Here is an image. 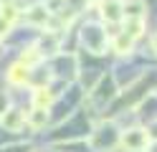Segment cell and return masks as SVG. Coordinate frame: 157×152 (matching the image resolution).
Listing matches in <instances>:
<instances>
[{
	"instance_id": "obj_1",
	"label": "cell",
	"mask_w": 157,
	"mask_h": 152,
	"mask_svg": "<svg viewBox=\"0 0 157 152\" xmlns=\"http://www.w3.org/2000/svg\"><path fill=\"white\" fill-rule=\"evenodd\" d=\"M147 142H150V137H147V132H142V129H129V132L122 137V145L129 150V152H140V150H144Z\"/></svg>"
},
{
	"instance_id": "obj_2",
	"label": "cell",
	"mask_w": 157,
	"mask_h": 152,
	"mask_svg": "<svg viewBox=\"0 0 157 152\" xmlns=\"http://www.w3.org/2000/svg\"><path fill=\"white\" fill-rule=\"evenodd\" d=\"M0 122H3L5 129L18 132V129L25 124V111H21V109H5L3 114H0Z\"/></svg>"
},
{
	"instance_id": "obj_3",
	"label": "cell",
	"mask_w": 157,
	"mask_h": 152,
	"mask_svg": "<svg viewBox=\"0 0 157 152\" xmlns=\"http://www.w3.org/2000/svg\"><path fill=\"white\" fill-rule=\"evenodd\" d=\"M122 15L127 20H142L144 18V3L142 0H124L122 3Z\"/></svg>"
},
{
	"instance_id": "obj_4",
	"label": "cell",
	"mask_w": 157,
	"mask_h": 152,
	"mask_svg": "<svg viewBox=\"0 0 157 152\" xmlns=\"http://www.w3.org/2000/svg\"><path fill=\"white\" fill-rule=\"evenodd\" d=\"M101 15L114 23V20L122 18V0H101Z\"/></svg>"
},
{
	"instance_id": "obj_5",
	"label": "cell",
	"mask_w": 157,
	"mask_h": 152,
	"mask_svg": "<svg viewBox=\"0 0 157 152\" xmlns=\"http://www.w3.org/2000/svg\"><path fill=\"white\" fill-rule=\"evenodd\" d=\"M25 20H28V23H36V25H46V20H48V10H46L43 5H33V8L25 13Z\"/></svg>"
},
{
	"instance_id": "obj_6",
	"label": "cell",
	"mask_w": 157,
	"mask_h": 152,
	"mask_svg": "<svg viewBox=\"0 0 157 152\" xmlns=\"http://www.w3.org/2000/svg\"><path fill=\"white\" fill-rule=\"evenodd\" d=\"M8 79H10L13 84H25V81L31 79V71H28V66H23V64H15L10 71H8Z\"/></svg>"
},
{
	"instance_id": "obj_7",
	"label": "cell",
	"mask_w": 157,
	"mask_h": 152,
	"mask_svg": "<svg viewBox=\"0 0 157 152\" xmlns=\"http://www.w3.org/2000/svg\"><path fill=\"white\" fill-rule=\"evenodd\" d=\"M132 43H134V38L122 33V36L114 38V51H117V53H127V51H132Z\"/></svg>"
},
{
	"instance_id": "obj_8",
	"label": "cell",
	"mask_w": 157,
	"mask_h": 152,
	"mask_svg": "<svg viewBox=\"0 0 157 152\" xmlns=\"http://www.w3.org/2000/svg\"><path fill=\"white\" fill-rule=\"evenodd\" d=\"M28 122H31V127H43L46 122H48V111L46 109H33L31 114H28Z\"/></svg>"
},
{
	"instance_id": "obj_9",
	"label": "cell",
	"mask_w": 157,
	"mask_h": 152,
	"mask_svg": "<svg viewBox=\"0 0 157 152\" xmlns=\"http://www.w3.org/2000/svg\"><path fill=\"white\" fill-rule=\"evenodd\" d=\"M51 99H53V96L48 94V91H46L43 86H41V89H36V96H33V101H36V107H38V109H46L48 104H51Z\"/></svg>"
},
{
	"instance_id": "obj_10",
	"label": "cell",
	"mask_w": 157,
	"mask_h": 152,
	"mask_svg": "<svg viewBox=\"0 0 157 152\" xmlns=\"http://www.w3.org/2000/svg\"><path fill=\"white\" fill-rule=\"evenodd\" d=\"M142 28H144V20H127V30L124 33L137 38V36H142Z\"/></svg>"
},
{
	"instance_id": "obj_11",
	"label": "cell",
	"mask_w": 157,
	"mask_h": 152,
	"mask_svg": "<svg viewBox=\"0 0 157 152\" xmlns=\"http://www.w3.org/2000/svg\"><path fill=\"white\" fill-rule=\"evenodd\" d=\"M0 20H5V23L10 25L15 20V8L13 5H3V8H0Z\"/></svg>"
},
{
	"instance_id": "obj_12",
	"label": "cell",
	"mask_w": 157,
	"mask_h": 152,
	"mask_svg": "<svg viewBox=\"0 0 157 152\" xmlns=\"http://www.w3.org/2000/svg\"><path fill=\"white\" fill-rule=\"evenodd\" d=\"M38 58H41V53H38V48H28V53H23L21 64H23V66H31V64H36Z\"/></svg>"
},
{
	"instance_id": "obj_13",
	"label": "cell",
	"mask_w": 157,
	"mask_h": 152,
	"mask_svg": "<svg viewBox=\"0 0 157 152\" xmlns=\"http://www.w3.org/2000/svg\"><path fill=\"white\" fill-rule=\"evenodd\" d=\"M61 5H63V0H46V10H53V13H56V10H61Z\"/></svg>"
},
{
	"instance_id": "obj_14",
	"label": "cell",
	"mask_w": 157,
	"mask_h": 152,
	"mask_svg": "<svg viewBox=\"0 0 157 152\" xmlns=\"http://www.w3.org/2000/svg\"><path fill=\"white\" fill-rule=\"evenodd\" d=\"M8 109V96H5V91H0V114Z\"/></svg>"
},
{
	"instance_id": "obj_15",
	"label": "cell",
	"mask_w": 157,
	"mask_h": 152,
	"mask_svg": "<svg viewBox=\"0 0 157 152\" xmlns=\"http://www.w3.org/2000/svg\"><path fill=\"white\" fill-rule=\"evenodd\" d=\"M147 137H152V139L157 142V122H155V124L150 127V134H147Z\"/></svg>"
},
{
	"instance_id": "obj_16",
	"label": "cell",
	"mask_w": 157,
	"mask_h": 152,
	"mask_svg": "<svg viewBox=\"0 0 157 152\" xmlns=\"http://www.w3.org/2000/svg\"><path fill=\"white\" fill-rule=\"evenodd\" d=\"M0 3H3V5H10V3H13V0H0Z\"/></svg>"
},
{
	"instance_id": "obj_17",
	"label": "cell",
	"mask_w": 157,
	"mask_h": 152,
	"mask_svg": "<svg viewBox=\"0 0 157 152\" xmlns=\"http://www.w3.org/2000/svg\"><path fill=\"white\" fill-rule=\"evenodd\" d=\"M152 46H155V51H157V36H155V41H152Z\"/></svg>"
}]
</instances>
